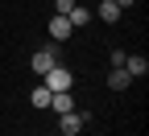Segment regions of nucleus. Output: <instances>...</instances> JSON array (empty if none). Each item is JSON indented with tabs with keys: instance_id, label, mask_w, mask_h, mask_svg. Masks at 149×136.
Returning a JSON list of instances; mask_svg holds the SVG:
<instances>
[{
	"instance_id": "nucleus-6",
	"label": "nucleus",
	"mask_w": 149,
	"mask_h": 136,
	"mask_svg": "<svg viewBox=\"0 0 149 136\" xmlns=\"http://www.w3.org/2000/svg\"><path fill=\"white\" fill-rule=\"evenodd\" d=\"M128 83H133V74H128L124 66H112V70H108V87H112V91H124Z\"/></svg>"
},
{
	"instance_id": "nucleus-1",
	"label": "nucleus",
	"mask_w": 149,
	"mask_h": 136,
	"mask_svg": "<svg viewBox=\"0 0 149 136\" xmlns=\"http://www.w3.org/2000/svg\"><path fill=\"white\" fill-rule=\"evenodd\" d=\"M42 83H46L50 91H70V87H74V74H70L66 66H50V70L42 74Z\"/></svg>"
},
{
	"instance_id": "nucleus-10",
	"label": "nucleus",
	"mask_w": 149,
	"mask_h": 136,
	"mask_svg": "<svg viewBox=\"0 0 149 136\" xmlns=\"http://www.w3.org/2000/svg\"><path fill=\"white\" fill-rule=\"evenodd\" d=\"M66 21H70V29H83V25L91 21V8H83V4H74V8L66 12Z\"/></svg>"
},
{
	"instance_id": "nucleus-2",
	"label": "nucleus",
	"mask_w": 149,
	"mask_h": 136,
	"mask_svg": "<svg viewBox=\"0 0 149 136\" xmlns=\"http://www.w3.org/2000/svg\"><path fill=\"white\" fill-rule=\"evenodd\" d=\"M29 66H33L37 74H46L50 66H58V50H54V46H46V50H37V54L29 58Z\"/></svg>"
},
{
	"instance_id": "nucleus-8",
	"label": "nucleus",
	"mask_w": 149,
	"mask_h": 136,
	"mask_svg": "<svg viewBox=\"0 0 149 136\" xmlns=\"http://www.w3.org/2000/svg\"><path fill=\"white\" fill-rule=\"evenodd\" d=\"M50 95H54V91H50V87H46V83H37V87H33V91H29V103H33V107H37V111H46V107H50Z\"/></svg>"
},
{
	"instance_id": "nucleus-11",
	"label": "nucleus",
	"mask_w": 149,
	"mask_h": 136,
	"mask_svg": "<svg viewBox=\"0 0 149 136\" xmlns=\"http://www.w3.org/2000/svg\"><path fill=\"white\" fill-rule=\"evenodd\" d=\"M70 8H74V0H54V12H58V17H66Z\"/></svg>"
},
{
	"instance_id": "nucleus-9",
	"label": "nucleus",
	"mask_w": 149,
	"mask_h": 136,
	"mask_svg": "<svg viewBox=\"0 0 149 136\" xmlns=\"http://www.w3.org/2000/svg\"><path fill=\"white\" fill-rule=\"evenodd\" d=\"M124 70L133 74V79H145V70H149V62H145L141 54H128V58H124Z\"/></svg>"
},
{
	"instance_id": "nucleus-7",
	"label": "nucleus",
	"mask_w": 149,
	"mask_h": 136,
	"mask_svg": "<svg viewBox=\"0 0 149 136\" xmlns=\"http://www.w3.org/2000/svg\"><path fill=\"white\" fill-rule=\"evenodd\" d=\"M70 33H74V29H70V21H66V17H58V12H54V21H50V37H54V41H66Z\"/></svg>"
},
{
	"instance_id": "nucleus-13",
	"label": "nucleus",
	"mask_w": 149,
	"mask_h": 136,
	"mask_svg": "<svg viewBox=\"0 0 149 136\" xmlns=\"http://www.w3.org/2000/svg\"><path fill=\"white\" fill-rule=\"evenodd\" d=\"M37 136H42V132H37Z\"/></svg>"
},
{
	"instance_id": "nucleus-4",
	"label": "nucleus",
	"mask_w": 149,
	"mask_h": 136,
	"mask_svg": "<svg viewBox=\"0 0 149 136\" xmlns=\"http://www.w3.org/2000/svg\"><path fill=\"white\" fill-rule=\"evenodd\" d=\"M50 107L58 111V115H66V111H74V95H70V91H54V95H50Z\"/></svg>"
},
{
	"instance_id": "nucleus-3",
	"label": "nucleus",
	"mask_w": 149,
	"mask_h": 136,
	"mask_svg": "<svg viewBox=\"0 0 149 136\" xmlns=\"http://www.w3.org/2000/svg\"><path fill=\"white\" fill-rule=\"evenodd\" d=\"M120 4H116V0H100V8H95V17H100V21H108V25H116L120 21Z\"/></svg>"
},
{
	"instance_id": "nucleus-12",
	"label": "nucleus",
	"mask_w": 149,
	"mask_h": 136,
	"mask_svg": "<svg viewBox=\"0 0 149 136\" xmlns=\"http://www.w3.org/2000/svg\"><path fill=\"white\" fill-rule=\"evenodd\" d=\"M116 4H120V8H128V4H137V0H116Z\"/></svg>"
},
{
	"instance_id": "nucleus-5",
	"label": "nucleus",
	"mask_w": 149,
	"mask_h": 136,
	"mask_svg": "<svg viewBox=\"0 0 149 136\" xmlns=\"http://www.w3.org/2000/svg\"><path fill=\"white\" fill-rule=\"evenodd\" d=\"M58 132H66V136H79V132H83V115H74V111L58 115Z\"/></svg>"
}]
</instances>
